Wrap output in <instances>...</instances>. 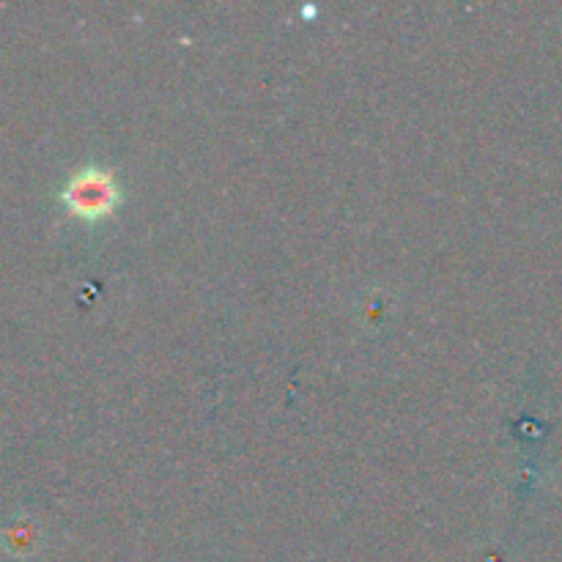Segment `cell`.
<instances>
[{
    "mask_svg": "<svg viewBox=\"0 0 562 562\" xmlns=\"http://www.w3.org/2000/svg\"><path fill=\"white\" fill-rule=\"evenodd\" d=\"M64 203L71 214L82 220H99L119 206V184L113 173L104 168H86L69 179V184L60 192Z\"/></svg>",
    "mask_w": 562,
    "mask_h": 562,
    "instance_id": "6da1fadb",
    "label": "cell"
}]
</instances>
